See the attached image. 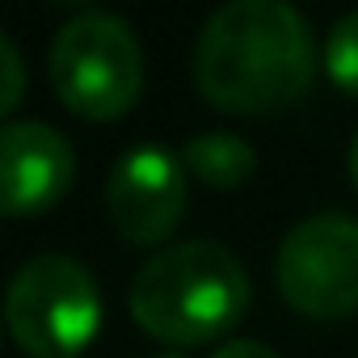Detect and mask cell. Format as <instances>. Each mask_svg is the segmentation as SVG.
I'll use <instances>...</instances> for the list:
<instances>
[{
	"label": "cell",
	"instance_id": "cell-12",
	"mask_svg": "<svg viewBox=\"0 0 358 358\" xmlns=\"http://www.w3.org/2000/svg\"><path fill=\"white\" fill-rule=\"evenodd\" d=\"M350 177H354V186H358V131H354V139H350Z\"/></svg>",
	"mask_w": 358,
	"mask_h": 358
},
{
	"label": "cell",
	"instance_id": "cell-11",
	"mask_svg": "<svg viewBox=\"0 0 358 358\" xmlns=\"http://www.w3.org/2000/svg\"><path fill=\"white\" fill-rule=\"evenodd\" d=\"M207 358H282V354L257 337H224Z\"/></svg>",
	"mask_w": 358,
	"mask_h": 358
},
{
	"label": "cell",
	"instance_id": "cell-5",
	"mask_svg": "<svg viewBox=\"0 0 358 358\" xmlns=\"http://www.w3.org/2000/svg\"><path fill=\"white\" fill-rule=\"evenodd\" d=\"M282 299L303 316H350L358 308V220L312 211L295 220L274 257Z\"/></svg>",
	"mask_w": 358,
	"mask_h": 358
},
{
	"label": "cell",
	"instance_id": "cell-1",
	"mask_svg": "<svg viewBox=\"0 0 358 358\" xmlns=\"http://www.w3.org/2000/svg\"><path fill=\"white\" fill-rule=\"evenodd\" d=\"M312 72L316 38L291 0H224L194 43V85L220 110H287Z\"/></svg>",
	"mask_w": 358,
	"mask_h": 358
},
{
	"label": "cell",
	"instance_id": "cell-7",
	"mask_svg": "<svg viewBox=\"0 0 358 358\" xmlns=\"http://www.w3.org/2000/svg\"><path fill=\"white\" fill-rule=\"evenodd\" d=\"M76 173L68 135L43 118H9L0 127V211L34 215L55 207Z\"/></svg>",
	"mask_w": 358,
	"mask_h": 358
},
{
	"label": "cell",
	"instance_id": "cell-6",
	"mask_svg": "<svg viewBox=\"0 0 358 358\" xmlns=\"http://www.w3.org/2000/svg\"><path fill=\"white\" fill-rule=\"evenodd\" d=\"M186 160L164 143H131L106 182L110 220L122 241L156 245L164 241L186 211Z\"/></svg>",
	"mask_w": 358,
	"mask_h": 358
},
{
	"label": "cell",
	"instance_id": "cell-4",
	"mask_svg": "<svg viewBox=\"0 0 358 358\" xmlns=\"http://www.w3.org/2000/svg\"><path fill=\"white\" fill-rule=\"evenodd\" d=\"M5 320L26 354L80 358L101 324V287L80 257L34 253L9 278Z\"/></svg>",
	"mask_w": 358,
	"mask_h": 358
},
{
	"label": "cell",
	"instance_id": "cell-8",
	"mask_svg": "<svg viewBox=\"0 0 358 358\" xmlns=\"http://www.w3.org/2000/svg\"><path fill=\"white\" fill-rule=\"evenodd\" d=\"M182 160H186V169L199 177V182H207L215 190L245 186L249 177L257 173V148L245 135L224 131V127L190 135L186 148H182Z\"/></svg>",
	"mask_w": 358,
	"mask_h": 358
},
{
	"label": "cell",
	"instance_id": "cell-3",
	"mask_svg": "<svg viewBox=\"0 0 358 358\" xmlns=\"http://www.w3.org/2000/svg\"><path fill=\"white\" fill-rule=\"evenodd\" d=\"M51 85L85 118H118L143 89V47L127 17L110 9L72 13L51 43Z\"/></svg>",
	"mask_w": 358,
	"mask_h": 358
},
{
	"label": "cell",
	"instance_id": "cell-13",
	"mask_svg": "<svg viewBox=\"0 0 358 358\" xmlns=\"http://www.w3.org/2000/svg\"><path fill=\"white\" fill-rule=\"evenodd\" d=\"M143 358H190V354H182V350L169 345V350H156V354H143Z\"/></svg>",
	"mask_w": 358,
	"mask_h": 358
},
{
	"label": "cell",
	"instance_id": "cell-10",
	"mask_svg": "<svg viewBox=\"0 0 358 358\" xmlns=\"http://www.w3.org/2000/svg\"><path fill=\"white\" fill-rule=\"evenodd\" d=\"M22 51L13 43V34H0V110H13L22 101Z\"/></svg>",
	"mask_w": 358,
	"mask_h": 358
},
{
	"label": "cell",
	"instance_id": "cell-9",
	"mask_svg": "<svg viewBox=\"0 0 358 358\" xmlns=\"http://www.w3.org/2000/svg\"><path fill=\"white\" fill-rule=\"evenodd\" d=\"M324 72L337 89L358 97V9L341 13L324 34Z\"/></svg>",
	"mask_w": 358,
	"mask_h": 358
},
{
	"label": "cell",
	"instance_id": "cell-2",
	"mask_svg": "<svg viewBox=\"0 0 358 358\" xmlns=\"http://www.w3.org/2000/svg\"><path fill=\"white\" fill-rule=\"evenodd\" d=\"M245 262L207 236L160 245L131 278V316L169 345L224 337L249 308Z\"/></svg>",
	"mask_w": 358,
	"mask_h": 358
}]
</instances>
